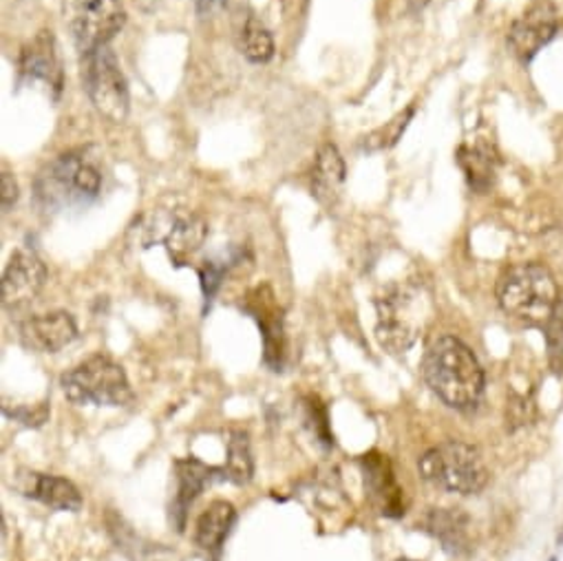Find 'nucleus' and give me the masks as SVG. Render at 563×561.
I'll use <instances>...</instances> for the list:
<instances>
[{"mask_svg": "<svg viewBox=\"0 0 563 561\" xmlns=\"http://www.w3.org/2000/svg\"><path fill=\"white\" fill-rule=\"evenodd\" d=\"M422 376L431 391L454 409H471L484 394V370L456 336H439L429 346Z\"/></svg>", "mask_w": 563, "mask_h": 561, "instance_id": "nucleus-1", "label": "nucleus"}, {"mask_svg": "<svg viewBox=\"0 0 563 561\" xmlns=\"http://www.w3.org/2000/svg\"><path fill=\"white\" fill-rule=\"evenodd\" d=\"M376 341L389 354L409 352L426 329L433 303L422 285L404 283L389 288L376 299Z\"/></svg>", "mask_w": 563, "mask_h": 561, "instance_id": "nucleus-2", "label": "nucleus"}, {"mask_svg": "<svg viewBox=\"0 0 563 561\" xmlns=\"http://www.w3.org/2000/svg\"><path fill=\"white\" fill-rule=\"evenodd\" d=\"M559 294L552 272L541 264H517L497 281L502 309L530 327H546Z\"/></svg>", "mask_w": 563, "mask_h": 561, "instance_id": "nucleus-3", "label": "nucleus"}, {"mask_svg": "<svg viewBox=\"0 0 563 561\" xmlns=\"http://www.w3.org/2000/svg\"><path fill=\"white\" fill-rule=\"evenodd\" d=\"M418 469L429 484L458 495H476L489 482V469L480 448L460 440H448L429 448Z\"/></svg>", "mask_w": 563, "mask_h": 561, "instance_id": "nucleus-4", "label": "nucleus"}, {"mask_svg": "<svg viewBox=\"0 0 563 561\" xmlns=\"http://www.w3.org/2000/svg\"><path fill=\"white\" fill-rule=\"evenodd\" d=\"M60 387L73 405L127 407L133 400L127 372L102 354H95L62 374Z\"/></svg>", "mask_w": 563, "mask_h": 561, "instance_id": "nucleus-5", "label": "nucleus"}, {"mask_svg": "<svg viewBox=\"0 0 563 561\" xmlns=\"http://www.w3.org/2000/svg\"><path fill=\"white\" fill-rule=\"evenodd\" d=\"M82 82L97 114L113 125H120L129 116V84L120 71L118 58L108 47L84 54Z\"/></svg>", "mask_w": 563, "mask_h": 561, "instance_id": "nucleus-6", "label": "nucleus"}, {"mask_svg": "<svg viewBox=\"0 0 563 561\" xmlns=\"http://www.w3.org/2000/svg\"><path fill=\"white\" fill-rule=\"evenodd\" d=\"M67 19L73 40L82 54L108 47L127 23L120 0H69Z\"/></svg>", "mask_w": 563, "mask_h": 561, "instance_id": "nucleus-7", "label": "nucleus"}, {"mask_svg": "<svg viewBox=\"0 0 563 561\" xmlns=\"http://www.w3.org/2000/svg\"><path fill=\"white\" fill-rule=\"evenodd\" d=\"M47 268L34 253H16L3 274V307L10 312L27 307L45 288Z\"/></svg>", "mask_w": 563, "mask_h": 561, "instance_id": "nucleus-8", "label": "nucleus"}, {"mask_svg": "<svg viewBox=\"0 0 563 561\" xmlns=\"http://www.w3.org/2000/svg\"><path fill=\"white\" fill-rule=\"evenodd\" d=\"M175 478H177V493L171 504V522L181 533L186 526V515L190 504L203 493L206 487L216 482H228L223 467H210L197 458H184L175 463Z\"/></svg>", "mask_w": 563, "mask_h": 561, "instance_id": "nucleus-9", "label": "nucleus"}, {"mask_svg": "<svg viewBox=\"0 0 563 561\" xmlns=\"http://www.w3.org/2000/svg\"><path fill=\"white\" fill-rule=\"evenodd\" d=\"M19 336L27 350L38 354H56L75 341L78 327L69 312H51L23 320Z\"/></svg>", "mask_w": 563, "mask_h": 561, "instance_id": "nucleus-10", "label": "nucleus"}, {"mask_svg": "<svg viewBox=\"0 0 563 561\" xmlns=\"http://www.w3.org/2000/svg\"><path fill=\"white\" fill-rule=\"evenodd\" d=\"M361 469L365 478V491L372 504L378 509V513L385 517L404 515V502H402L404 491L396 480L389 458L372 452L361 458Z\"/></svg>", "mask_w": 563, "mask_h": 561, "instance_id": "nucleus-11", "label": "nucleus"}, {"mask_svg": "<svg viewBox=\"0 0 563 561\" xmlns=\"http://www.w3.org/2000/svg\"><path fill=\"white\" fill-rule=\"evenodd\" d=\"M556 32V16L550 3L539 0L535 8H530L513 27L508 34V45L513 54L528 62L537 56V51L552 40Z\"/></svg>", "mask_w": 563, "mask_h": 561, "instance_id": "nucleus-12", "label": "nucleus"}, {"mask_svg": "<svg viewBox=\"0 0 563 561\" xmlns=\"http://www.w3.org/2000/svg\"><path fill=\"white\" fill-rule=\"evenodd\" d=\"M14 487L25 498H32L54 511L78 513L84 504L78 487L73 482H69L67 478L36 474V471H21V474H16Z\"/></svg>", "mask_w": 563, "mask_h": 561, "instance_id": "nucleus-13", "label": "nucleus"}, {"mask_svg": "<svg viewBox=\"0 0 563 561\" xmlns=\"http://www.w3.org/2000/svg\"><path fill=\"white\" fill-rule=\"evenodd\" d=\"M21 73L30 80H43L56 91L62 89V69L51 32H40L21 54Z\"/></svg>", "mask_w": 563, "mask_h": 561, "instance_id": "nucleus-14", "label": "nucleus"}, {"mask_svg": "<svg viewBox=\"0 0 563 561\" xmlns=\"http://www.w3.org/2000/svg\"><path fill=\"white\" fill-rule=\"evenodd\" d=\"M237 522V511L231 502L214 500L195 524V544L208 554H219L225 537Z\"/></svg>", "mask_w": 563, "mask_h": 561, "instance_id": "nucleus-15", "label": "nucleus"}, {"mask_svg": "<svg viewBox=\"0 0 563 561\" xmlns=\"http://www.w3.org/2000/svg\"><path fill=\"white\" fill-rule=\"evenodd\" d=\"M208 226L206 221L195 214H177L173 217L168 233L162 237L171 259L177 266H184L206 242Z\"/></svg>", "mask_w": 563, "mask_h": 561, "instance_id": "nucleus-16", "label": "nucleus"}, {"mask_svg": "<svg viewBox=\"0 0 563 561\" xmlns=\"http://www.w3.org/2000/svg\"><path fill=\"white\" fill-rule=\"evenodd\" d=\"M345 184V162L333 144H325L314 164L312 190L322 203H331Z\"/></svg>", "mask_w": 563, "mask_h": 561, "instance_id": "nucleus-17", "label": "nucleus"}, {"mask_svg": "<svg viewBox=\"0 0 563 561\" xmlns=\"http://www.w3.org/2000/svg\"><path fill=\"white\" fill-rule=\"evenodd\" d=\"M426 528L448 552L460 554L469 548V517L456 509L431 511L426 517Z\"/></svg>", "mask_w": 563, "mask_h": 561, "instance_id": "nucleus-18", "label": "nucleus"}, {"mask_svg": "<svg viewBox=\"0 0 563 561\" xmlns=\"http://www.w3.org/2000/svg\"><path fill=\"white\" fill-rule=\"evenodd\" d=\"M228 482L233 484H248L255 474V463L250 454V440L246 431H233L228 440V460L223 465Z\"/></svg>", "mask_w": 563, "mask_h": 561, "instance_id": "nucleus-19", "label": "nucleus"}, {"mask_svg": "<svg viewBox=\"0 0 563 561\" xmlns=\"http://www.w3.org/2000/svg\"><path fill=\"white\" fill-rule=\"evenodd\" d=\"M548 361L554 372H563V292L556 299V305L543 327Z\"/></svg>", "mask_w": 563, "mask_h": 561, "instance_id": "nucleus-20", "label": "nucleus"}, {"mask_svg": "<svg viewBox=\"0 0 563 561\" xmlns=\"http://www.w3.org/2000/svg\"><path fill=\"white\" fill-rule=\"evenodd\" d=\"M244 54L250 62L263 65L274 56V40L266 27H261L255 19L244 27Z\"/></svg>", "mask_w": 563, "mask_h": 561, "instance_id": "nucleus-21", "label": "nucleus"}, {"mask_svg": "<svg viewBox=\"0 0 563 561\" xmlns=\"http://www.w3.org/2000/svg\"><path fill=\"white\" fill-rule=\"evenodd\" d=\"M413 118V106H409V108H404L402 114H398L391 122H387L385 127H380V129H376L374 133H370L367 138H365V142H363V149L365 151H385V149H391L398 140H400V136L404 133V129H407V125H409V120Z\"/></svg>", "mask_w": 563, "mask_h": 561, "instance_id": "nucleus-22", "label": "nucleus"}, {"mask_svg": "<svg viewBox=\"0 0 563 561\" xmlns=\"http://www.w3.org/2000/svg\"><path fill=\"white\" fill-rule=\"evenodd\" d=\"M460 164L467 171V177L471 182L473 188L482 190L491 184V175H493V166H491V157L486 151L480 149H462L460 153Z\"/></svg>", "mask_w": 563, "mask_h": 561, "instance_id": "nucleus-23", "label": "nucleus"}, {"mask_svg": "<svg viewBox=\"0 0 563 561\" xmlns=\"http://www.w3.org/2000/svg\"><path fill=\"white\" fill-rule=\"evenodd\" d=\"M305 422L312 429V433L316 435V440L329 448L333 446V435L329 433V424H327V409L322 407V402L316 396L305 398Z\"/></svg>", "mask_w": 563, "mask_h": 561, "instance_id": "nucleus-24", "label": "nucleus"}, {"mask_svg": "<svg viewBox=\"0 0 563 561\" xmlns=\"http://www.w3.org/2000/svg\"><path fill=\"white\" fill-rule=\"evenodd\" d=\"M5 411V416H10L12 420H19V422H23V424H27V426H40L45 420H47V416H49V409H47V405H40L38 409H30V407H19V409H3Z\"/></svg>", "mask_w": 563, "mask_h": 561, "instance_id": "nucleus-25", "label": "nucleus"}, {"mask_svg": "<svg viewBox=\"0 0 563 561\" xmlns=\"http://www.w3.org/2000/svg\"><path fill=\"white\" fill-rule=\"evenodd\" d=\"M199 279H201L203 296H206V299H212V296H214V292H216V290H219V285H221L223 268L214 266L212 261H206V264L199 268Z\"/></svg>", "mask_w": 563, "mask_h": 561, "instance_id": "nucleus-26", "label": "nucleus"}, {"mask_svg": "<svg viewBox=\"0 0 563 561\" xmlns=\"http://www.w3.org/2000/svg\"><path fill=\"white\" fill-rule=\"evenodd\" d=\"M0 186H3V195H0V203H3V210L8 212L10 208H14V203L19 201V184L14 179L12 173H3V179H0Z\"/></svg>", "mask_w": 563, "mask_h": 561, "instance_id": "nucleus-27", "label": "nucleus"}, {"mask_svg": "<svg viewBox=\"0 0 563 561\" xmlns=\"http://www.w3.org/2000/svg\"><path fill=\"white\" fill-rule=\"evenodd\" d=\"M225 3H228V0H195V8H197L199 16H208L216 10H221Z\"/></svg>", "mask_w": 563, "mask_h": 561, "instance_id": "nucleus-28", "label": "nucleus"}, {"mask_svg": "<svg viewBox=\"0 0 563 561\" xmlns=\"http://www.w3.org/2000/svg\"><path fill=\"white\" fill-rule=\"evenodd\" d=\"M407 5L413 14H420L429 5V0H407Z\"/></svg>", "mask_w": 563, "mask_h": 561, "instance_id": "nucleus-29", "label": "nucleus"}, {"mask_svg": "<svg viewBox=\"0 0 563 561\" xmlns=\"http://www.w3.org/2000/svg\"><path fill=\"white\" fill-rule=\"evenodd\" d=\"M398 561H415V559H398Z\"/></svg>", "mask_w": 563, "mask_h": 561, "instance_id": "nucleus-30", "label": "nucleus"}, {"mask_svg": "<svg viewBox=\"0 0 563 561\" xmlns=\"http://www.w3.org/2000/svg\"><path fill=\"white\" fill-rule=\"evenodd\" d=\"M550 561H556V559H550Z\"/></svg>", "mask_w": 563, "mask_h": 561, "instance_id": "nucleus-31", "label": "nucleus"}]
</instances>
